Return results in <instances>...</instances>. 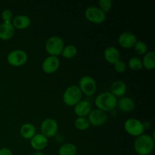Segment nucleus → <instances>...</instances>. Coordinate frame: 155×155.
Here are the masks:
<instances>
[{
	"instance_id": "f257e3e1",
	"label": "nucleus",
	"mask_w": 155,
	"mask_h": 155,
	"mask_svg": "<svg viewBox=\"0 0 155 155\" xmlns=\"http://www.w3.org/2000/svg\"><path fill=\"white\" fill-rule=\"evenodd\" d=\"M154 138L148 134H142L136 137L133 143L135 151L139 155H149L154 148Z\"/></svg>"
},
{
	"instance_id": "f03ea898",
	"label": "nucleus",
	"mask_w": 155,
	"mask_h": 155,
	"mask_svg": "<svg viewBox=\"0 0 155 155\" xmlns=\"http://www.w3.org/2000/svg\"><path fill=\"white\" fill-rule=\"evenodd\" d=\"M117 98L110 92H103L96 96L95 99V104L97 109L104 112H109L114 110L117 107Z\"/></svg>"
},
{
	"instance_id": "7ed1b4c3",
	"label": "nucleus",
	"mask_w": 155,
	"mask_h": 155,
	"mask_svg": "<svg viewBox=\"0 0 155 155\" xmlns=\"http://www.w3.org/2000/svg\"><path fill=\"white\" fill-rule=\"evenodd\" d=\"M83 93L77 85L68 86L63 93V101L66 105L74 107L82 100Z\"/></svg>"
},
{
	"instance_id": "20e7f679",
	"label": "nucleus",
	"mask_w": 155,
	"mask_h": 155,
	"mask_svg": "<svg viewBox=\"0 0 155 155\" xmlns=\"http://www.w3.org/2000/svg\"><path fill=\"white\" fill-rule=\"evenodd\" d=\"M64 47V40L58 36H50L45 44L46 52L49 55L56 56V57H58L61 54Z\"/></svg>"
},
{
	"instance_id": "39448f33",
	"label": "nucleus",
	"mask_w": 155,
	"mask_h": 155,
	"mask_svg": "<svg viewBox=\"0 0 155 155\" xmlns=\"http://www.w3.org/2000/svg\"><path fill=\"white\" fill-rule=\"evenodd\" d=\"M124 130L130 136L138 137L144 134L143 123L136 118H129L124 123Z\"/></svg>"
},
{
	"instance_id": "423d86ee",
	"label": "nucleus",
	"mask_w": 155,
	"mask_h": 155,
	"mask_svg": "<svg viewBox=\"0 0 155 155\" xmlns=\"http://www.w3.org/2000/svg\"><path fill=\"white\" fill-rule=\"evenodd\" d=\"M28 55L22 49H15L11 51L7 55V61L13 67H21L27 63Z\"/></svg>"
},
{
	"instance_id": "0eeeda50",
	"label": "nucleus",
	"mask_w": 155,
	"mask_h": 155,
	"mask_svg": "<svg viewBox=\"0 0 155 155\" xmlns=\"http://www.w3.org/2000/svg\"><path fill=\"white\" fill-rule=\"evenodd\" d=\"M78 87L80 88L82 93L87 96H91L96 92L97 84L93 77L86 75L80 79Z\"/></svg>"
},
{
	"instance_id": "6e6552de",
	"label": "nucleus",
	"mask_w": 155,
	"mask_h": 155,
	"mask_svg": "<svg viewBox=\"0 0 155 155\" xmlns=\"http://www.w3.org/2000/svg\"><path fill=\"white\" fill-rule=\"evenodd\" d=\"M86 20L94 24H102L106 20V14L98 6H89L85 11Z\"/></svg>"
},
{
	"instance_id": "1a4fd4ad",
	"label": "nucleus",
	"mask_w": 155,
	"mask_h": 155,
	"mask_svg": "<svg viewBox=\"0 0 155 155\" xmlns=\"http://www.w3.org/2000/svg\"><path fill=\"white\" fill-rule=\"evenodd\" d=\"M41 133L47 138L54 137L58 130V122L53 118H45L42 121L40 125Z\"/></svg>"
},
{
	"instance_id": "9d476101",
	"label": "nucleus",
	"mask_w": 155,
	"mask_h": 155,
	"mask_svg": "<svg viewBox=\"0 0 155 155\" xmlns=\"http://www.w3.org/2000/svg\"><path fill=\"white\" fill-rule=\"evenodd\" d=\"M87 118L91 126L98 127L104 125L107 122V115L106 112L102 111L99 109H92L87 116Z\"/></svg>"
},
{
	"instance_id": "9b49d317",
	"label": "nucleus",
	"mask_w": 155,
	"mask_h": 155,
	"mask_svg": "<svg viewBox=\"0 0 155 155\" xmlns=\"http://www.w3.org/2000/svg\"><path fill=\"white\" fill-rule=\"evenodd\" d=\"M60 64L61 62L58 57L48 55L42 61V69L45 74H52L59 69Z\"/></svg>"
},
{
	"instance_id": "f8f14e48",
	"label": "nucleus",
	"mask_w": 155,
	"mask_h": 155,
	"mask_svg": "<svg viewBox=\"0 0 155 155\" xmlns=\"http://www.w3.org/2000/svg\"><path fill=\"white\" fill-rule=\"evenodd\" d=\"M137 40L136 35L128 31L122 33L118 37V43L124 48H133Z\"/></svg>"
},
{
	"instance_id": "ddd939ff",
	"label": "nucleus",
	"mask_w": 155,
	"mask_h": 155,
	"mask_svg": "<svg viewBox=\"0 0 155 155\" xmlns=\"http://www.w3.org/2000/svg\"><path fill=\"white\" fill-rule=\"evenodd\" d=\"M30 145L35 151H42L45 149L48 143V138L42 133H36L30 140Z\"/></svg>"
},
{
	"instance_id": "4468645a",
	"label": "nucleus",
	"mask_w": 155,
	"mask_h": 155,
	"mask_svg": "<svg viewBox=\"0 0 155 155\" xmlns=\"http://www.w3.org/2000/svg\"><path fill=\"white\" fill-rule=\"evenodd\" d=\"M74 110L77 117H87L89 114L92 110V105L86 100H81L74 106Z\"/></svg>"
},
{
	"instance_id": "2eb2a0df",
	"label": "nucleus",
	"mask_w": 155,
	"mask_h": 155,
	"mask_svg": "<svg viewBox=\"0 0 155 155\" xmlns=\"http://www.w3.org/2000/svg\"><path fill=\"white\" fill-rule=\"evenodd\" d=\"M104 58L109 64H114L116 62L120 60V52L116 47L109 46L104 49Z\"/></svg>"
},
{
	"instance_id": "dca6fc26",
	"label": "nucleus",
	"mask_w": 155,
	"mask_h": 155,
	"mask_svg": "<svg viewBox=\"0 0 155 155\" xmlns=\"http://www.w3.org/2000/svg\"><path fill=\"white\" fill-rule=\"evenodd\" d=\"M117 107L121 111L129 113V112H131L134 110L136 104H135L134 101L131 98L127 96H123L120 98L119 99H117Z\"/></svg>"
},
{
	"instance_id": "f3484780",
	"label": "nucleus",
	"mask_w": 155,
	"mask_h": 155,
	"mask_svg": "<svg viewBox=\"0 0 155 155\" xmlns=\"http://www.w3.org/2000/svg\"><path fill=\"white\" fill-rule=\"evenodd\" d=\"M15 34V28L12 23H2L0 24V39L2 40H9Z\"/></svg>"
},
{
	"instance_id": "a211bd4d",
	"label": "nucleus",
	"mask_w": 155,
	"mask_h": 155,
	"mask_svg": "<svg viewBox=\"0 0 155 155\" xmlns=\"http://www.w3.org/2000/svg\"><path fill=\"white\" fill-rule=\"evenodd\" d=\"M127 86L125 82L122 80H116L110 86V92L113 94L116 98H121L124 96L127 92Z\"/></svg>"
},
{
	"instance_id": "6ab92c4d",
	"label": "nucleus",
	"mask_w": 155,
	"mask_h": 155,
	"mask_svg": "<svg viewBox=\"0 0 155 155\" xmlns=\"http://www.w3.org/2000/svg\"><path fill=\"white\" fill-rule=\"evenodd\" d=\"M12 24L14 27L18 30H24L29 27L31 24V20L30 17L25 15H18L14 17Z\"/></svg>"
},
{
	"instance_id": "aec40b11",
	"label": "nucleus",
	"mask_w": 155,
	"mask_h": 155,
	"mask_svg": "<svg viewBox=\"0 0 155 155\" xmlns=\"http://www.w3.org/2000/svg\"><path fill=\"white\" fill-rule=\"evenodd\" d=\"M20 134L24 139L30 140L36 134V129L33 124L26 123L20 128Z\"/></svg>"
},
{
	"instance_id": "412c9836",
	"label": "nucleus",
	"mask_w": 155,
	"mask_h": 155,
	"mask_svg": "<svg viewBox=\"0 0 155 155\" xmlns=\"http://www.w3.org/2000/svg\"><path fill=\"white\" fill-rule=\"evenodd\" d=\"M143 68L147 70H153L155 68V52L153 51H148L142 60Z\"/></svg>"
},
{
	"instance_id": "4be33fe9",
	"label": "nucleus",
	"mask_w": 155,
	"mask_h": 155,
	"mask_svg": "<svg viewBox=\"0 0 155 155\" xmlns=\"http://www.w3.org/2000/svg\"><path fill=\"white\" fill-rule=\"evenodd\" d=\"M77 146L71 142L63 144L58 149L59 155H77Z\"/></svg>"
},
{
	"instance_id": "5701e85b",
	"label": "nucleus",
	"mask_w": 155,
	"mask_h": 155,
	"mask_svg": "<svg viewBox=\"0 0 155 155\" xmlns=\"http://www.w3.org/2000/svg\"><path fill=\"white\" fill-rule=\"evenodd\" d=\"M90 124L88 120L87 117H77L74 120V127L76 129L80 131L87 130L90 127Z\"/></svg>"
},
{
	"instance_id": "b1692460",
	"label": "nucleus",
	"mask_w": 155,
	"mask_h": 155,
	"mask_svg": "<svg viewBox=\"0 0 155 155\" xmlns=\"http://www.w3.org/2000/svg\"><path fill=\"white\" fill-rule=\"evenodd\" d=\"M77 54V48L74 45H66L64 47L63 51H62L61 54L62 57L65 58L71 59L73 58L76 57Z\"/></svg>"
},
{
	"instance_id": "393cba45",
	"label": "nucleus",
	"mask_w": 155,
	"mask_h": 155,
	"mask_svg": "<svg viewBox=\"0 0 155 155\" xmlns=\"http://www.w3.org/2000/svg\"><path fill=\"white\" fill-rule=\"evenodd\" d=\"M128 67L133 71H139L143 68L142 61L139 58L133 57L128 61Z\"/></svg>"
},
{
	"instance_id": "a878e982",
	"label": "nucleus",
	"mask_w": 155,
	"mask_h": 155,
	"mask_svg": "<svg viewBox=\"0 0 155 155\" xmlns=\"http://www.w3.org/2000/svg\"><path fill=\"white\" fill-rule=\"evenodd\" d=\"M133 48L135 51L139 55H145L148 52V46L146 43L142 40H137Z\"/></svg>"
},
{
	"instance_id": "bb28decb",
	"label": "nucleus",
	"mask_w": 155,
	"mask_h": 155,
	"mask_svg": "<svg viewBox=\"0 0 155 155\" xmlns=\"http://www.w3.org/2000/svg\"><path fill=\"white\" fill-rule=\"evenodd\" d=\"M112 2L110 0H100L98 2V7L104 13L107 14L110 11L112 8Z\"/></svg>"
},
{
	"instance_id": "cd10ccee",
	"label": "nucleus",
	"mask_w": 155,
	"mask_h": 155,
	"mask_svg": "<svg viewBox=\"0 0 155 155\" xmlns=\"http://www.w3.org/2000/svg\"><path fill=\"white\" fill-rule=\"evenodd\" d=\"M1 18L2 20V23H7V24H10L12 23L14 18V14L9 9H5L1 14Z\"/></svg>"
},
{
	"instance_id": "c85d7f7f",
	"label": "nucleus",
	"mask_w": 155,
	"mask_h": 155,
	"mask_svg": "<svg viewBox=\"0 0 155 155\" xmlns=\"http://www.w3.org/2000/svg\"><path fill=\"white\" fill-rule=\"evenodd\" d=\"M114 71H116L117 73H120V74L124 73V71L127 70V64H126L125 62L122 60L118 61L117 62H116V63L114 64Z\"/></svg>"
},
{
	"instance_id": "c756f323",
	"label": "nucleus",
	"mask_w": 155,
	"mask_h": 155,
	"mask_svg": "<svg viewBox=\"0 0 155 155\" xmlns=\"http://www.w3.org/2000/svg\"><path fill=\"white\" fill-rule=\"evenodd\" d=\"M0 155H13V153L9 148H2L0 149Z\"/></svg>"
},
{
	"instance_id": "7c9ffc66",
	"label": "nucleus",
	"mask_w": 155,
	"mask_h": 155,
	"mask_svg": "<svg viewBox=\"0 0 155 155\" xmlns=\"http://www.w3.org/2000/svg\"><path fill=\"white\" fill-rule=\"evenodd\" d=\"M142 123H143V127H144V129H145V130H149V129L151 128V124L150 122H148V121H145V122H142Z\"/></svg>"
},
{
	"instance_id": "2f4dec72",
	"label": "nucleus",
	"mask_w": 155,
	"mask_h": 155,
	"mask_svg": "<svg viewBox=\"0 0 155 155\" xmlns=\"http://www.w3.org/2000/svg\"><path fill=\"white\" fill-rule=\"evenodd\" d=\"M32 155H44V154L40 151H36L32 154Z\"/></svg>"
},
{
	"instance_id": "473e14b6",
	"label": "nucleus",
	"mask_w": 155,
	"mask_h": 155,
	"mask_svg": "<svg viewBox=\"0 0 155 155\" xmlns=\"http://www.w3.org/2000/svg\"><path fill=\"white\" fill-rule=\"evenodd\" d=\"M0 126H1V121H0Z\"/></svg>"
}]
</instances>
